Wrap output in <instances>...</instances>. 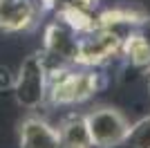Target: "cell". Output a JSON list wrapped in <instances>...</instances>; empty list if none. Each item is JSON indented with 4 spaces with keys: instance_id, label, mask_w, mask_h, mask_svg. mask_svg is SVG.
Returning a JSON list of instances; mask_svg holds the SVG:
<instances>
[{
    "instance_id": "obj_1",
    "label": "cell",
    "mask_w": 150,
    "mask_h": 148,
    "mask_svg": "<svg viewBox=\"0 0 150 148\" xmlns=\"http://www.w3.org/2000/svg\"><path fill=\"white\" fill-rule=\"evenodd\" d=\"M101 88V76L96 72H74L67 68H47V97L54 105H72L88 101Z\"/></svg>"
},
{
    "instance_id": "obj_2",
    "label": "cell",
    "mask_w": 150,
    "mask_h": 148,
    "mask_svg": "<svg viewBox=\"0 0 150 148\" xmlns=\"http://www.w3.org/2000/svg\"><path fill=\"white\" fill-rule=\"evenodd\" d=\"M13 97L23 108H38L47 99V61L43 52H34L23 61L13 81Z\"/></svg>"
},
{
    "instance_id": "obj_3",
    "label": "cell",
    "mask_w": 150,
    "mask_h": 148,
    "mask_svg": "<svg viewBox=\"0 0 150 148\" xmlns=\"http://www.w3.org/2000/svg\"><path fill=\"white\" fill-rule=\"evenodd\" d=\"M85 121H88V128H90L92 144L99 148L121 146L125 135H128V128H130L123 112H119L117 108H108V105L94 108L90 115H85Z\"/></svg>"
},
{
    "instance_id": "obj_4",
    "label": "cell",
    "mask_w": 150,
    "mask_h": 148,
    "mask_svg": "<svg viewBox=\"0 0 150 148\" xmlns=\"http://www.w3.org/2000/svg\"><path fill=\"white\" fill-rule=\"evenodd\" d=\"M121 43H123V36H119L112 29H94L90 34H81L74 63L85 68L103 65L112 61L117 54H121Z\"/></svg>"
},
{
    "instance_id": "obj_5",
    "label": "cell",
    "mask_w": 150,
    "mask_h": 148,
    "mask_svg": "<svg viewBox=\"0 0 150 148\" xmlns=\"http://www.w3.org/2000/svg\"><path fill=\"white\" fill-rule=\"evenodd\" d=\"M79 34L69 25H65L61 18L52 20L45 29V58H56L58 63L67 61L74 63L76 47H79Z\"/></svg>"
},
{
    "instance_id": "obj_6",
    "label": "cell",
    "mask_w": 150,
    "mask_h": 148,
    "mask_svg": "<svg viewBox=\"0 0 150 148\" xmlns=\"http://www.w3.org/2000/svg\"><path fill=\"white\" fill-rule=\"evenodd\" d=\"M38 9L31 0H0V29L23 31L34 25Z\"/></svg>"
},
{
    "instance_id": "obj_7",
    "label": "cell",
    "mask_w": 150,
    "mask_h": 148,
    "mask_svg": "<svg viewBox=\"0 0 150 148\" xmlns=\"http://www.w3.org/2000/svg\"><path fill=\"white\" fill-rule=\"evenodd\" d=\"M20 148H61L56 128L40 117H27L20 123Z\"/></svg>"
},
{
    "instance_id": "obj_8",
    "label": "cell",
    "mask_w": 150,
    "mask_h": 148,
    "mask_svg": "<svg viewBox=\"0 0 150 148\" xmlns=\"http://www.w3.org/2000/svg\"><path fill=\"white\" fill-rule=\"evenodd\" d=\"M58 142L61 148H92V137H90V128L83 115H67L58 123Z\"/></svg>"
},
{
    "instance_id": "obj_9",
    "label": "cell",
    "mask_w": 150,
    "mask_h": 148,
    "mask_svg": "<svg viewBox=\"0 0 150 148\" xmlns=\"http://www.w3.org/2000/svg\"><path fill=\"white\" fill-rule=\"evenodd\" d=\"M65 25H69L72 29L81 36V34H90V31L99 29V25H96V18H94L90 9H83L79 5H69V2H63L58 7V16Z\"/></svg>"
},
{
    "instance_id": "obj_10",
    "label": "cell",
    "mask_w": 150,
    "mask_h": 148,
    "mask_svg": "<svg viewBox=\"0 0 150 148\" xmlns=\"http://www.w3.org/2000/svg\"><path fill=\"white\" fill-rule=\"evenodd\" d=\"M121 54H123L125 58L130 61V65H134V68H148L150 65V43L137 29H132L130 34L123 36Z\"/></svg>"
},
{
    "instance_id": "obj_11",
    "label": "cell",
    "mask_w": 150,
    "mask_h": 148,
    "mask_svg": "<svg viewBox=\"0 0 150 148\" xmlns=\"http://www.w3.org/2000/svg\"><path fill=\"white\" fill-rule=\"evenodd\" d=\"M125 148H150V117L139 119L137 123H132L128 128L123 144Z\"/></svg>"
},
{
    "instance_id": "obj_12",
    "label": "cell",
    "mask_w": 150,
    "mask_h": 148,
    "mask_svg": "<svg viewBox=\"0 0 150 148\" xmlns=\"http://www.w3.org/2000/svg\"><path fill=\"white\" fill-rule=\"evenodd\" d=\"M13 81H16V76L9 72V68L0 65V92H5L7 88H13Z\"/></svg>"
},
{
    "instance_id": "obj_13",
    "label": "cell",
    "mask_w": 150,
    "mask_h": 148,
    "mask_svg": "<svg viewBox=\"0 0 150 148\" xmlns=\"http://www.w3.org/2000/svg\"><path fill=\"white\" fill-rule=\"evenodd\" d=\"M137 31H139V34H141V36H144L146 41L150 43V16H146V18L137 25Z\"/></svg>"
},
{
    "instance_id": "obj_14",
    "label": "cell",
    "mask_w": 150,
    "mask_h": 148,
    "mask_svg": "<svg viewBox=\"0 0 150 148\" xmlns=\"http://www.w3.org/2000/svg\"><path fill=\"white\" fill-rule=\"evenodd\" d=\"M63 2L79 5V7H83V9H94V7H96V0H61V5H63Z\"/></svg>"
},
{
    "instance_id": "obj_15",
    "label": "cell",
    "mask_w": 150,
    "mask_h": 148,
    "mask_svg": "<svg viewBox=\"0 0 150 148\" xmlns=\"http://www.w3.org/2000/svg\"><path fill=\"white\" fill-rule=\"evenodd\" d=\"M43 2V7H47V9H52V7H58L61 5V0H40Z\"/></svg>"
},
{
    "instance_id": "obj_16",
    "label": "cell",
    "mask_w": 150,
    "mask_h": 148,
    "mask_svg": "<svg viewBox=\"0 0 150 148\" xmlns=\"http://www.w3.org/2000/svg\"><path fill=\"white\" fill-rule=\"evenodd\" d=\"M148 92H150V79H148Z\"/></svg>"
}]
</instances>
